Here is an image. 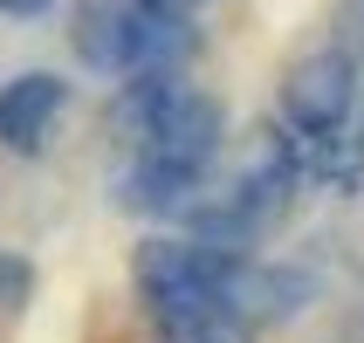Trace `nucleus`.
<instances>
[{
  "instance_id": "obj_1",
  "label": "nucleus",
  "mask_w": 364,
  "mask_h": 343,
  "mask_svg": "<svg viewBox=\"0 0 364 343\" xmlns=\"http://www.w3.org/2000/svg\"><path fill=\"white\" fill-rule=\"evenodd\" d=\"M76 48L90 69H151L165 55V28L138 7H117V0H90L76 21Z\"/></svg>"
},
{
  "instance_id": "obj_2",
  "label": "nucleus",
  "mask_w": 364,
  "mask_h": 343,
  "mask_svg": "<svg viewBox=\"0 0 364 343\" xmlns=\"http://www.w3.org/2000/svg\"><path fill=\"white\" fill-rule=\"evenodd\" d=\"M344 110H350V62L344 55H309L289 76V117L303 124V131L330 138L344 124Z\"/></svg>"
},
{
  "instance_id": "obj_3",
  "label": "nucleus",
  "mask_w": 364,
  "mask_h": 343,
  "mask_svg": "<svg viewBox=\"0 0 364 343\" xmlns=\"http://www.w3.org/2000/svg\"><path fill=\"white\" fill-rule=\"evenodd\" d=\"M62 110V82L55 76H21L0 89V144L7 151H41V138H48V117Z\"/></svg>"
},
{
  "instance_id": "obj_4",
  "label": "nucleus",
  "mask_w": 364,
  "mask_h": 343,
  "mask_svg": "<svg viewBox=\"0 0 364 343\" xmlns=\"http://www.w3.org/2000/svg\"><path fill=\"white\" fill-rule=\"evenodd\" d=\"M48 0H0V14H41Z\"/></svg>"
},
{
  "instance_id": "obj_5",
  "label": "nucleus",
  "mask_w": 364,
  "mask_h": 343,
  "mask_svg": "<svg viewBox=\"0 0 364 343\" xmlns=\"http://www.w3.org/2000/svg\"><path fill=\"white\" fill-rule=\"evenodd\" d=\"M144 7H165V0H144Z\"/></svg>"
}]
</instances>
